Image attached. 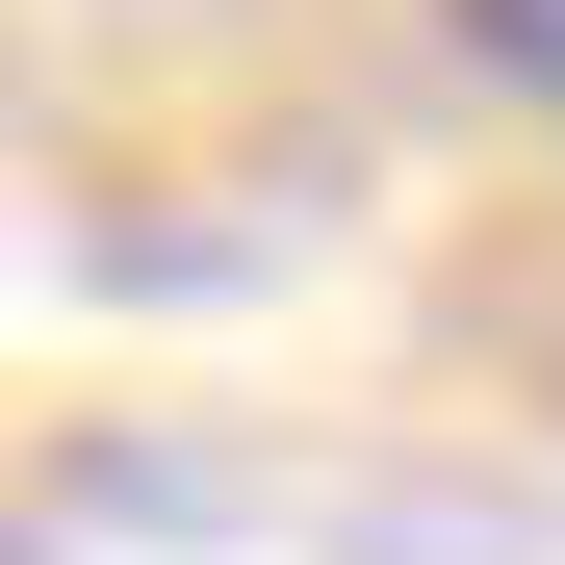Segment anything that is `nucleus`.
<instances>
[{"label": "nucleus", "instance_id": "nucleus-1", "mask_svg": "<svg viewBox=\"0 0 565 565\" xmlns=\"http://www.w3.org/2000/svg\"><path fill=\"white\" fill-rule=\"evenodd\" d=\"M462 26V77H514V104H565V0H437Z\"/></svg>", "mask_w": 565, "mask_h": 565}]
</instances>
